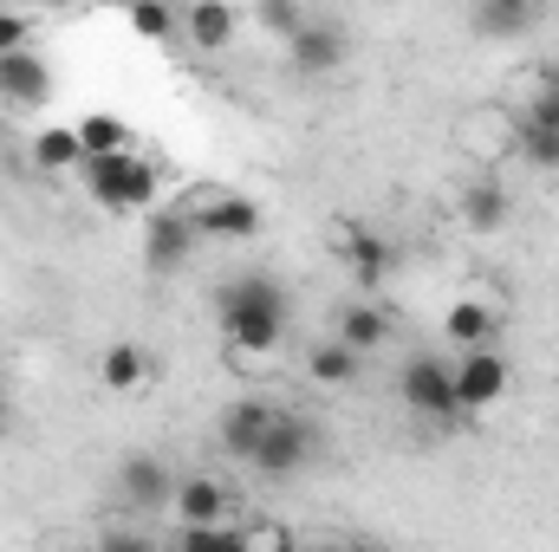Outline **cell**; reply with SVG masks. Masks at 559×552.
I'll return each mask as SVG.
<instances>
[{"mask_svg": "<svg viewBox=\"0 0 559 552\" xmlns=\"http://www.w3.org/2000/svg\"><path fill=\"white\" fill-rule=\"evenodd\" d=\"M358 364H365V351H352L338 332H332L325 345H312V351H306V377H312V384H325V391L358 384Z\"/></svg>", "mask_w": 559, "mask_h": 552, "instance_id": "cell-16", "label": "cell"}, {"mask_svg": "<svg viewBox=\"0 0 559 552\" xmlns=\"http://www.w3.org/2000/svg\"><path fill=\"white\" fill-rule=\"evenodd\" d=\"M79 143H85V156L131 149V124H124L118 111H85V118H79Z\"/></svg>", "mask_w": 559, "mask_h": 552, "instance_id": "cell-22", "label": "cell"}, {"mask_svg": "<svg viewBox=\"0 0 559 552\" xmlns=\"http://www.w3.org/2000/svg\"><path fill=\"white\" fill-rule=\"evenodd\" d=\"M79 182H85V195H92L105 215H138V208L156 202V189H163L156 163H143V156H131V149L85 156V163H79Z\"/></svg>", "mask_w": 559, "mask_h": 552, "instance_id": "cell-2", "label": "cell"}, {"mask_svg": "<svg viewBox=\"0 0 559 552\" xmlns=\"http://www.w3.org/2000/svg\"><path fill=\"white\" fill-rule=\"evenodd\" d=\"M169 494H176V475H169L156 455H124V461H118V507H131V514H163Z\"/></svg>", "mask_w": 559, "mask_h": 552, "instance_id": "cell-8", "label": "cell"}, {"mask_svg": "<svg viewBox=\"0 0 559 552\" xmlns=\"http://www.w3.org/2000/svg\"><path fill=\"white\" fill-rule=\"evenodd\" d=\"M338 254H345V267H352V279H358L365 292H371V286H384L391 267H397V248H391L384 235H371V228H345Z\"/></svg>", "mask_w": 559, "mask_h": 552, "instance_id": "cell-12", "label": "cell"}, {"mask_svg": "<svg viewBox=\"0 0 559 552\" xmlns=\"http://www.w3.org/2000/svg\"><path fill=\"white\" fill-rule=\"evenodd\" d=\"M261 20H267L274 33H293V26H299V7H293V0H267V7H261Z\"/></svg>", "mask_w": 559, "mask_h": 552, "instance_id": "cell-27", "label": "cell"}, {"mask_svg": "<svg viewBox=\"0 0 559 552\" xmlns=\"http://www.w3.org/2000/svg\"><path fill=\"white\" fill-rule=\"evenodd\" d=\"M267 416H274V404H228L222 410V448L235 455V461H248L254 455V442H261V429H267Z\"/></svg>", "mask_w": 559, "mask_h": 552, "instance_id": "cell-20", "label": "cell"}, {"mask_svg": "<svg viewBox=\"0 0 559 552\" xmlns=\"http://www.w3.org/2000/svg\"><path fill=\"white\" fill-rule=\"evenodd\" d=\"M215 319H222V338H228L235 351L274 358L280 345H286L293 305H286V286H280L274 274H241L215 292Z\"/></svg>", "mask_w": 559, "mask_h": 552, "instance_id": "cell-1", "label": "cell"}, {"mask_svg": "<svg viewBox=\"0 0 559 552\" xmlns=\"http://www.w3.org/2000/svg\"><path fill=\"white\" fill-rule=\"evenodd\" d=\"M521 156H527L534 169H559V131H547V124H527V118H521Z\"/></svg>", "mask_w": 559, "mask_h": 552, "instance_id": "cell-25", "label": "cell"}, {"mask_svg": "<svg viewBox=\"0 0 559 552\" xmlns=\"http://www.w3.org/2000/svg\"><path fill=\"white\" fill-rule=\"evenodd\" d=\"M79 163H85L79 124H46V131L33 137V169H46V176H72Z\"/></svg>", "mask_w": 559, "mask_h": 552, "instance_id": "cell-19", "label": "cell"}, {"mask_svg": "<svg viewBox=\"0 0 559 552\" xmlns=\"http://www.w3.org/2000/svg\"><path fill=\"white\" fill-rule=\"evenodd\" d=\"M254 533H241L235 520H176V547L189 552H241Z\"/></svg>", "mask_w": 559, "mask_h": 552, "instance_id": "cell-21", "label": "cell"}, {"mask_svg": "<svg viewBox=\"0 0 559 552\" xmlns=\"http://www.w3.org/2000/svg\"><path fill=\"white\" fill-rule=\"evenodd\" d=\"M312 448H319V429H312L299 410H280L274 404L267 429H261V442H254V455H248V468L267 475V481H293V475L312 461Z\"/></svg>", "mask_w": 559, "mask_h": 552, "instance_id": "cell-4", "label": "cell"}, {"mask_svg": "<svg viewBox=\"0 0 559 552\" xmlns=\"http://www.w3.org/2000/svg\"><path fill=\"white\" fill-rule=\"evenodd\" d=\"M169 507H176V520H228L235 494H228V488H222L215 475H189V481H176Z\"/></svg>", "mask_w": 559, "mask_h": 552, "instance_id": "cell-15", "label": "cell"}, {"mask_svg": "<svg viewBox=\"0 0 559 552\" xmlns=\"http://www.w3.org/2000/svg\"><path fill=\"white\" fill-rule=\"evenodd\" d=\"M455 397H462V416H481L508 397V358L495 345H468L455 351Z\"/></svg>", "mask_w": 559, "mask_h": 552, "instance_id": "cell-5", "label": "cell"}, {"mask_svg": "<svg viewBox=\"0 0 559 552\" xmlns=\"http://www.w3.org/2000/svg\"><path fill=\"white\" fill-rule=\"evenodd\" d=\"M0 98L7 105H46L52 98V65L33 52V46H20V52H0Z\"/></svg>", "mask_w": 559, "mask_h": 552, "instance_id": "cell-10", "label": "cell"}, {"mask_svg": "<svg viewBox=\"0 0 559 552\" xmlns=\"http://www.w3.org/2000/svg\"><path fill=\"white\" fill-rule=\"evenodd\" d=\"M495 332H501V319H495L488 299H455V305L442 312V338H449L455 351H468V345H495Z\"/></svg>", "mask_w": 559, "mask_h": 552, "instance_id": "cell-14", "label": "cell"}, {"mask_svg": "<svg viewBox=\"0 0 559 552\" xmlns=\"http://www.w3.org/2000/svg\"><path fill=\"white\" fill-rule=\"evenodd\" d=\"M33 39V20L26 13H0V52H20Z\"/></svg>", "mask_w": 559, "mask_h": 552, "instance_id": "cell-26", "label": "cell"}, {"mask_svg": "<svg viewBox=\"0 0 559 552\" xmlns=\"http://www.w3.org/2000/svg\"><path fill=\"white\" fill-rule=\"evenodd\" d=\"M508 215H514V202H508L501 182H468V189H462V221H468V235H501Z\"/></svg>", "mask_w": 559, "mask_h": 552, "instance_id": "cell-18", "label": "cell"}, {"mask_svg": "<svg viewBox=\"0 0 559 552\" xmlns=\"http://www.w3.org/2000/svg\"><path fill=\"white\" fill-rule=\"evenodd\" d=\"M345 52H352V39H345L338 20H299V26L286 33V59H293V72H306V79L338 72Z\"/></svg>", "mask_w": 559, "mask_h": 552, "instance_id": "cell-6", "label": "cell"}, {"mask_svg": "<svg viewBox=\"0 0 559 552\" xmlns=\"http://www.w3.org/2000/svg\"><path fill=\"white\" fill-rule=\"evenodd\" d=\"M98 377H105V391H118V397H138L143 384H150V358H143L138 338H118V345H105V358H98Z\"/></svg>", "mask_w": 559, "mask_h": 552, "instance_id": "cell-17", "label": "cell"}, {"mask_svg": "<svg viewBox=\"0 0 559 552\" xmlns=\"http://www.w3.org/2000/svg\"><path fill=\"white\" fill-rule=\"evenodd\" d=\"M124 13H131V33H138V39H169V33H176V13H169L163 0H131Z\"/></svg>", "mask_w": 559, "mask_h": 552, "instance_id": "cell-24", "label": "cell"}, {"mask_svg": "<svg viewBox=\"0 0 559 552\" xmlns=\"http://www.w3.org/2000/svg\"><path fill=\"white\" fill-rule=\"evenodd\" d=\"M540 20V7H475V26H481V39H521L527 26Z\"/></svg>", "mask_w": 559, "mask_h": 552, "instance_id": "cell-23", "label": "cell"}, {"mask_svg": "<svg viewBox=\"0 0 559 552\" xmlns=\"http://www.w3.org/2000/svg\"><path fill=\"white\" fill-rule=\"evenodd\" d=\"M195 235L202 241H254L261 235V208L248 195H209L195 208Z\"/></svg>", "mask_w": 559, "mask_h": 552, "instance_id": "cell-9", "label": "cell"}, {"mask_svg": "<svg viewBox=\"0 0 559 552\" xmlns=\"http://www.w3.org/2000/svg\"><path fill=\"white\" fill-rule=\"evenodd\" d=\"M182 33H189L195 52H228L235 33H241V7H235V0H189Z\"/></svg>", "mask_w": 559, "mask_h": 552, "instance_id": "cell-11", "label": "cell"}, {"mask_svg": "<svg viewBox=\"0 0 559 552\" xmlns=\"http://www.w3.org/2000/svg\"><path fill=\"white\" fill-rule=\"evenodd\" d=\"M397 397H404V410L423 416V422L462 416V397H455V358H442V351H411L404 371H397Z\"/></svg>", "mask_w": 559, "mask_h": 552, "instance_id": "cell-3", "label": "cell"}, {"mask_svg": "<svg viewBox=\"0 0 559 552\" xmlns=\"http://www.w3.org/2000/svg\"><path fill=\"white\" fill-rule=\"evenodd\" d=\"M488 7H540V0H488Z\"/></svg>", "mask_w": 559, "mask_h": 552, "instance_id": "cell-29", "label": "cell"}, {"mask_svg": "<svg viewBox=\"0 0 559 552\" xmlns=\"http://www.w3.org/2000/svg\"><path fill=\"white\" fill-rule=\"evenodd\" d=\"M338 338H345L352 351H365V358H371V351H384V345L397 338V319H391L378 299H352V305L338 312Z\"/></svg>", "mask_w": 559, "mask_h": 552, "instance_id": "cell-13", "label": "cell"}, {"mask_svg": "<svg viewBox=\"0 0 559 552\" xmlns=\"http://www.w3.org/2000/svg\"><path fill=\"white\" fill-rule=\"evenodd\" d=\"M195 215H182V208H156L150 215V228H143V267L150 274H176L189 254H195Z\"/></svg>", "mask_w": 559, "mask_h": 552, "instance_id": "cell-7", "label": "cell"}, {"mask_svg": "<svg viewBox=\"0 0 559 552\" xmlns=\"http://www.w3.org/2000/svg\"><path fill=\"white\" fill-rule=\"evenodd\" d=\"M534 85H540V92H554V98H559V65H547V72H534Z\"/></svg>", "mask_w": 559, "mask_h": 552, "instance_id": "cell-28", "label": "cell"}]
</instances>
